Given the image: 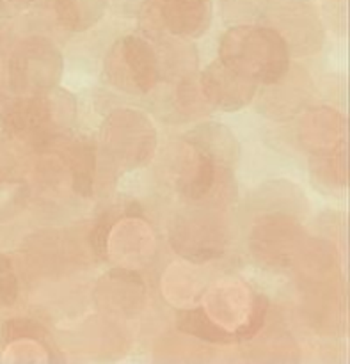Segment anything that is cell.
Instances as JSON below:
<instances>
[{
	"instance_id": "3",
	"label": "cell",
	"mask_w": 350,
	"mask_h": 364,
	"mask_svg": "<svg viewBox=\"0 0 350 364\" xmlns=\"http://www.w3.org/2000/svg\"><path fill=\"white\" fill-rule=\"evenodd\" d=\"M155 148V132L142 114L132 110L114 112L103 127V149L116 167L146 162Z\"/></svg>"
},
{
	"instance_id": "10",
	"label": "cell",
	"mask_w": 350,
	"mask_h": 364,
	"mask_svg": "<svg viewBox=\"0 0 350 364\" xmlns=\"http://www.w3.org/2000/svg\"><path fill=\"white\" fill-rule=\"evenodd\" d=\"M107 0H55L60 25L75 32L85 31L102 18Z\"/></svg>"
},
{
	"instance_id": "2",
	"label": "cell",
	"mask_w": 350,
	"mask_h": 364,
	"mask_svg": "<svg viewBox=\"0 0 350 364\" xmlns=\"http://www.w3.org/2000/svg\"><path fill=\"white\" fill-rule=\"evenodd\" d=\"M105 75L112 85L132 95H146L160 78L155 50L137 36H127L114 45L105 60Z\"/></svg>"
},
{
	"instance_id": "5",
	"label": "cell",
	"mask_w": 350,
	"mask_h": 364,
	"mask_svg": "<svg viewBox=\"0 0 350 364\" xmlns=\"http://www.w3.org/2000/svg\"><path fill=\"white\" fill-rule=\"evenodd\" d=\"M205 213H191L174 223L173 247L192 262H208L223 255V231Z\"/></svg>"
},
{
	"instance_id": "1",
	"label": "cell",
	"mask_w": 350,
	"mask_h": 364,
	"mask_svg": "<svg viewBox=\"0 0 350 364\" xmlns=\"http://www.w3.org/2000/svg\"><path fill=\"white\" fill-rule=\"evenodd\" d=\"M219 60L253 82L276 84L290 66V48L274 27L237 25L223 36Z\"/></svg>"
},
{
	"instance_id": "7",
	"label": "cell",
	"mask_w": 350,
	"mask_h": 364,
	"mask_svg": "<svg viewBox=\"0 0 350 364\" xmlns=\"http://www.w3.org/2000/svg\"><path fill=\"white\" fill-rule=\"evenodd\" d=\"M149 13L160 28L180 38H198L210 23V6L206 0H153Z\"/></svg>"
},
{
	"instance_id": "4",
	"label": "cell",
	"mask_w": 350,
	"mask_h": 364,
	"mask_svg": "<svg viewBox=\"0 0 350 364\" xmlns=\"http://www.w3.org/2000/svg\"><path fill=\"white\" fill-rule=\"evenodd\" d=\"M60 73V55L45 39H32L21 46L13 64V84L18 91H45L57 82Z\"/></svg>"
},
{
	"instance_id": "11",
	"label": "cell",
	"mask_w": 350,
	"mask_h": 364,
	"mask_svg": "<svg viewBox=\"0 0 350 364\" xmlns=\"http://www.w3.org/2000/svg\"><path fill=\"white\" fill-rule=\"evenodd\" d=\"M178 327L185 333L198 336L201 340L212 341V343H231L235 341V336L223 327L217 326L212 318L205 313V309H191L180 315Z\"/></svg>"
},
{
	"instance_id": "6",
	"label": "cell",
	"mask_w": 350,
	"mask_h": 364,
	"mask_svg": "<svg viewBox=\"0 0 350 364\" xmlns=\"http://www.w3.org/2000/svg\"><path fill=\"white\" fill-rule=\"evenodd\" d=\"M256 92V82L244 77L223 60L210 64L201 78L203 98L223 110H240Z\"/></svg>"
},
{
	"instance_id": "9",
	"label": "cell",
	"mask_w": 350,
	"mask_h": 364,
	"mask_svg": "<svg viewBox=\"0 0 350 364\" xmlns=\"http://www.w3.org/2000/svg\"><path fill=\"white\" fill-rule=\"evenodd\" d=\"M187 137L189 142L199 146L203 151H206L210 156H213L217 162L224 164V166H228L238 153L233 135L226 128L216 127V124H206V127L196 128Z\"/></svg>"
},
{
	"instance_id": "8",
	"label": "cell",
	"mask_w": 350,
	"mask_h": 364,
	"mask_svg": "<svg viewBox=\"0 0 350 364\" xmlns=\"http://www.w3.org/2000/svg\"><path fill=\"white\" fill-rule=\"evenodd\" d=\"M299 238V226L288 217L272 215L263 220L253 235L255 252L267 262L285 265L290 262Z\"/></svg>"
}]
</instances>
